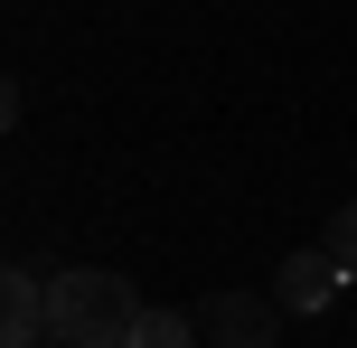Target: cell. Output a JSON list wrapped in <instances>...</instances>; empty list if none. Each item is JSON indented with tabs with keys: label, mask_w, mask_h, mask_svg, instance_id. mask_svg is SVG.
<instances>
[{
	"label": "cell",
	"mask_w": 357,
	"mask_h": 348,
	"mask_svg": "<svg viewBox=\"0 0 357 348\" xmlns=\"http://www.w3.org/2000/svg\"><path fill=\"white\" fill-rule=\"evenodd\" d=\"M329 255H339V264H348V273H357V198L339 207V217H329Z\"/></svg>",
	"instance_id": "obj_6"
},
{
	"label": "cell",
	"mask_w": 357,
	"mask_h": 348,
	"mask_svg": "<svg viewBox=\"0 0 357 348\" xmlns=\"http://www.w3.org/2000/svg\"><path fill=\"white\" fill-rule=\"evenodd\" d=\"M123 348H197V320H178V311H132Z\"/></svg>",
	"instance_id": "obj_5"
},
{
	"label": "cell",
	"mask_w": 357,
	"mask_h": 348,
	"mask_svg": "<svg viewBox=\"0 0 357 348\" xmlns=\"http://www.w3.org/2000/svg\"><path fill=\"white\" fill-rule=\"evenodd\" d=\"M85 348H123V339H85Z\"/></svg>",
	"instance_id": "obj_7"
},
{
	"label": "cell",
	"mask_w": 357,
	"mask_h": 348,
	"mask_svg": "<svg viewBox=\"0 0 357 348\" xmlns=\"http://www.w3.org/2000/svg\"><path fill=\"white\" fill-rule=\"evenodd\" d=\"M348 292V264L329 255V245H310V255H282V282H273V301H282V311H329V301Z\"/></svg>",
	"instance_id": "obj_2"
},
{
	"label": "cell",
	"mask_w": 357,
	"mask_h": 348,
	"mask_svg": "<svg viewBox=\"0 0 357 348\" xmlns=\"http://www.w3.org/2000/svg\"><path fill=\"white\" fill-rule=\"evenodd\" d=\"M132 311H142V301H132V282H123V273H94V264H75V273L47 282V330H56V348L123 339Z\"/></svg>",
	"instance_id": "obj_1"
},
{
	"label": "cell",
	"mask_w": 357,
	"mask_h": 348,
	"mask_svg": "<svg viewBox=\"0 0 357 348\" xmlns=\"http://www.w3.org/2000/svg\"><path fill=\"white\" fill-rule=\"evenodd\" d=\"M47 282L29 273V264H10V282H0V348H47Z\"/></svg>",
	"instance_id": "obj_3"
},
{
	"label": "cell",
	"mask_w": 357,
	"mask_h": 348,
	"mask_svg": "<svg viewBox=\"0 0 357 348\" xmlns=\"http://www.w3.org/2000/svg\"><path fill=\"white\" fill-rule=\"evenodd\" d=\"M197 330H207V348H273V301H254V292H216Z\"/></svg>",
	"instance_id": "obj_4"
}]
</instances>
